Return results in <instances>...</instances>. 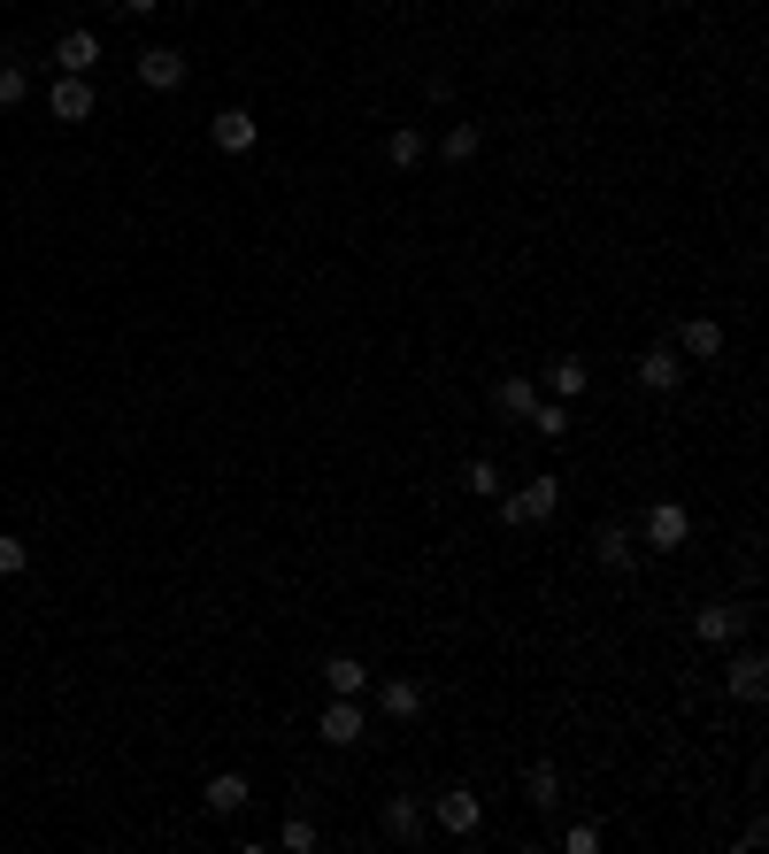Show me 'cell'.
<instances>
[{
    "mask_svg": "<svg viewBox=\"0 0 769 854\" xmlns=\"http://www.w3.org/2000/svg\"><path fill=\"white\" fill-rule=\"evenodd\" d=\"M638 539H646L654 554H677V546L693 539V515L677 509V501H654V509H646V523H638Z\"/></svg>",
    "mask_w": 769,
    "mask_h": 854,
    "instance_id": "cell-1",
    "label": "cell"
},
{
    "mask_svg": "<svg viewBox=\"0 0 769 854\" xmlns=\"http://www.w3.org/2000/svg\"><path fill=\"white\" fill-rule=\"evenodd\" d=\"M554 509H562V486H554V478H531L523 493L500 501V523H547Z\"/></svg>",
    "mask_w": 769,
    "mask_h": 854,
    "instance_id": "cell-2",
    "label": "cell"
},
{
    "mask_svg": "<svg viewBox=\"0 0 769 854\" xmlns=\"http://www.w3.org/2000/svg\"><path fill=\"white\" fill-rule=\"evenodd\" d=\"M747 624H755V616H747L739 601H708V608L693 616V632H700L708 647H731V639H747Z\"/></svg>",
    "mask_w": 769,
    "mask_h": 854,
    "instance_id": "cell-3",
    "label": "cell"
},
{
    "mask_svg": "<svg viewBox=\"0 0 769 854\" xmlns=\"http://www.w3.org/2000/svg\"><path fill=\"white\" fill-rule=\"evenodd\" d=\"M638 385H646V393H677V385H685V354L654 340L646 354H638Z\"/></svg>",
    "mask_w": 769,
    "mask_h": 854,
    "instance_id": "cell-4",
    "label": "cell"
},
{
    "mask_svg": "<svg viewBox=\"0 0 769 854\" xmlns=\"http://www.w3.org/2000/svg\"><path fill=\"white\" fill-rule=\"evenodd\" d=\"M323 739H331V747H354V739H370V716H362V700H339V692H331V708H323Z\"/></svg>",
    "mask_w": 769,
    "mask_h": 854,
    "instance_id": "cell-5",
    "label": "cell"
},
{
    "mask_svg": "<svg viewBox=\"0 0 769 854\" xmlns=\"http://www.w3.org/2000/svg\"><path fill=\"white\" fill-rule=\"evenodd\" d=\"M724 685H731V700H762V692H769V663L755 655V647H739L731 670H724Z\"/></svg>",
    "mask_w": 769,
    "mask_h": 854,
    "instance_id": "cell-6",
    "label": "cell"
},
{
    "mask_svg": "<svg viewBox=\"0 0 769 854\" xmlns=\"http://www.w3.org/2000/svg\"><path fill=\"white\" fill-rule=\"evenodd\" d=\"M139 85L177 93V85H185V54H177V46H147V54H139Z\"/></svg>",
    "mask_w": 769,
    "mask_h": 854,
    "instance_id": "cell-7",
    "label": "cell"
},
{
    "mask_svg": "<svg viewBox=\"0 0 769 854\" xmlns=\"http://www.w3.org/2000/svg\"><path fill=\"white\" fill-rule=\"evenodd\" d=\"M54 62H62V77H93L101 39H93V31H62V39H54Z\"/></svg>",
    "mask_w": 769,
    "mask_h": 854,
    "instance_id": "cell-8",
    "label": "cell"
},
{
    "mask_svg": "<svg viewBox=\"0 0 769 854\" xmlns=\"http://www.w3.org/2000/svg\"><path fill=\"white\" fill-rule=\"evenodd\" d=\"M46 108H54L62 124H85V116H93V85H85V77H54V85H46Z\"/></svg>",
    "mask_w": 769,
    "mask_h": 854,
    "instance_id": "cell-9",
    "label": "cell"
},
{
    "mask_svg": "<svg viewBox=\"0 0 769 854\" xmlns=\"http://www.w3.org/2000/svg\"><path fill=\"white\" fill-rule=\"evenodd\" d=\"M208 139H216V155H247L262 132H254V116H247V108H224V116L208 124Z\"/></svg>",
    "mask_w": 769,
    "mask_h": 854,
    "instance_id": "cell-10",
    "label": "cell"
},
{
    "mask_svg": "<svg viewBox=\"0 0 769 854\" xmlns=\"http://www.w3.org/2000/svg\"><path fill=\"white\" fill-rule=\"evenodd\" d=\"M439 824L455 832V840H477V824H485V809H477V793L455 785V793H439Z\"/></svg>",
    "mask_w": 769,
    "mask_h": 854,
    "instance_id": "cell-11",
    "label": "cell"
},
{
    "mask_svg": "<svg viewBox=\"0 0 769 854\" xmlns=\"http://www.w3.org/2000/svg\"><path fill=\"white\" fill-rule=\"evenodd\" d=\"M492 408H500V416H531V408H539V377L508 369V377L492 385Z\"/></svg>",
    "mask_w": 769,
    "mask_h": 854,
    "instance_id": "cell-12",
    "label": "cell"
},
{
    "mask_svg": "<svg viewBox=\"0 0 769 854\" xmlns=\"http://www.w3.org/2000/svg\"><path fill=\"white\" fill-rule=\"evenodd\" d=\"M377 708H385L393 723H408V716H424V685L416 678H385L377 685Z\"/></svg>",
    "mask_w": 769,
    "mask_h": 854,
    "instance_id": "cell-13",
    "label": "cell"
},
{
    "mask_svg": "<svg viewBox=\"0 0 769 854\" xmlns=\"http://www.w3.org/2000/svg\"><path fill=\"white\" fill-rule=\"evenodd\" d=\"M677 354H693V362H716V354H724V324H716V316H693V324L677 332Z\"/></svg>",
    "mask_w": 769,
    "mask_h": 854,
    "instance_id": "cell-14",
    "label": "cell"
},
{
    "mask_svg": "<svg viewBox=\"0 0 769 854\" xmlns=\"http://www.w3.org/2000/svg\"><path fill=\"white\" fill-rule=\"evenodd\" d=\"M323 685H331V692H339V700H362V692H370V670H362V663H354V655H331V663H323Z\"/></svg>",
    "mask_w": 769,
    "mask_h": 854,
    "instance_id": "cell-15",
    "label": "cell"
},
{
    "mask_svg": "<svg viewBox=\"0 0 769 854\" xmlns=\"http://www.w3.org/2000/svg\"><path fill=\"white\" fill-rule=\"evenodd\" d=\"M593 554H601V570H631V562H638V539H631V523H609V531L593 539Z\"/></svg>",
    "mask_w": 769,
    "mask_h": 854,
    "instance_id": "cell-16",
    "label": "cell"
},
{
    "mask_svg": "<svg viewBox=\"0 0 769 854\" xmlns=\"http://www.w3.org/2000/svg\"><path fill=\"white\" fill-rule=\"evenodd\" d=\"M200 801H208V809H216V816H239V809H247V778H239V770H216V778H208V793H200Z\"/></svg>",
    "mask_w": 769,
    "mask_h": 854,
    "instance_id": "cell-17",
    "label": "cell"
},
{
    "mask_svg": "<svg viewBox=\"0 0 769 854\" xmlns=\"http://www.w3.org/2000/svg\"><path fill=\"white\" fill-rule=\"evenodd\" d=\"M585 385H593V369H585L578 354H562V362L547 369V393H554V400H570V393H585Z\"/></svg>",
    "mask_w": 769,
    "mask_h": 854,
    "instance_id": "cell-18",
    "label": "cell"
},
{
    "mask_svg": "<svg viewBox=\"0 0 769 854\" xmlns=\"http://www.w3.org/2000/svg\"><path fill=\"white\" fill-rule=\"evenodd\" d=\"M385 163H393V170H416V163H424V132H416V124H401V132L385 139Z\"/></svg>",
    "mask_w": 769,
    "mask_h": 854,
    "instance_id": "cell-19",
    "label": "cell"
},
{
    "mask_svg": "<svg viewBox=\"0 0 769 854\" xmlns=\"http://www.w3.org/2000/svg\"><path fill=\"white\" fill-rule=\"evenodd\" d=\"M523 793H531L539 809H554V801H562V770H554V762H531V770H523Z\"/></svg>",
    "mask_w": 769,
    "mask_h": 854,
    "instance_id": "cell-20",
    "label": "cell"
},
{
    "mask_svg": "<svg viewBox=\"0 0 769 854\" xmlns=\"http://www.w3.org/2000/svg\"><path fill=\"white\" fill-rule=\"evenodd\" d=\"M531 431H539V439H570V408L539 393V408H531Z\"/></svg>",
    "mask_w": 769,
    "mask_h": 854,
    "instance_id": "cell-21",
    "label": "cell"
},
{
    "mask_svg": "<svg viewBox=\"0 0 769 854\" xmlns=\"http://www.w3.org/2000/svg\"><path fill=\"white\" fill-rule=\"evenodd\" d=\"M385 840H424V816H416V801H385Z\"/></svg>",
    "mask_w": 769,
    "mask_h": 854,
    "instance_id": "cell-22",
    "label": "cell"
},
{
    "mask_svg": "<svg viewBox=\"0 0 769 854\" xmlns=\"http://www.w3.org/2000/svg\"><path fill=\"white\" fill-rule=\"evenodd\" d=\"M278 840H285V854H315V847H323L315 816H285V832H278Z\"/></svg>",
    "mask_w": 769,
    "mask_h": 854,
    "instance_id": "cell-23",
    "label": "cell"
},
{
    "mask_svg": "<svg viewBox=\"0 0 769 854\" xmlns=\"http://www.w3.org/2000/svg\"><path fill=\"white\" fill-rule=\"evenodd\" d=\"M23 93H31V70L23 62H0V108H23Z\"/></svg>",
    "mask_w": 769,
    "mask_h": 854,
    "instance_id": "cell-24",
    "label": "cell"
},
{
    "mask_svg": "<svg viewBox=\"0 0 769 854\" xmlns=\"http://www.w3.org/2000/svg\"><path fill=\"white\" fill-rule=\"evenodd\" d=\"M461 493H500V470L477 455V462H461Z\"/></svg>",
    "mask_w": 769,
    "mask_h": 854,
    "instance_id": "cell-25",
    "label": "cell"
},
{
    "mask_svg": "<svg viewBox=\"0 0 769 854\" xmlns=\"http://www.w3.org/2000/svg\"><path fill=\"white\" fill-rule=\"evenodd\" d=\"M23 570H31V546L15 531H0V577H23Z\"/></svg>",
    "mask_w": 769,
    "mask_h": 854,
    "instance_id": "cell-26",
    "label": "cell"
},
{
    "mask_svg": "<svg viewBox=\"0 0 769 854\" xmlns=\"http://www.w3.org/2000/svg\"><path fill=\"white\" fill-rule=\"evenodd\" d=\"M469 155H477V124H455L447 132V163H469Z\"/></svg>",
    "mask_w": 769,
    "mask_h": 854,
    "instance_id": "cell-27",
    "label": "cell"
},
{
    "mask_svg": "<svg viewBox=\"0 0 769 854\" xmlns=\"http://www.w3.org/2000/svg\"><path fill=\"white\" fill-rule=\"evenodd\" d=\"M562 847H570V854H593V847H601V832H593V824H570V832H562Z\"/></svg>",
    "mask_w": 769,
    "mask_h": 854,
    "instance_id": "cell-28",
    "label": "cell"
},
{
    "mask_svg": "<svg viewBox=\"0 0 769 854\" xmlns=\"http://www.w3.org/2000/svg\"><path fill=\"white\" fill-rule=\"evenodd\" d=\"M116 8H124V15H154L162 0H116Z\"/></svg>",
    "mask_w": 769,
    "mask_h": 854,
    "instance_id": "cell-29",
    "label": "cell"
}]
</instances>
